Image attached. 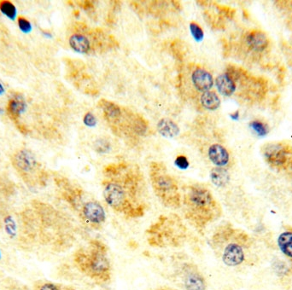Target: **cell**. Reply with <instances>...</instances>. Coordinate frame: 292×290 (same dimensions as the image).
Here are the masks:
<instances>
[{
  "mask_svg": "<svg viewBox=\"0 0 292 290\" xmlns=\"http://www.w3.org/2000/svg\"><path fill=\"white\" fill-rule=\"evenodd\" d=\"M108 180L104 183V198L118 214L130 218L143 217L147 210L144 201L142 179L134 169L125 164H113L106 167Z\"/></svg>",
  "mask_w": 292,
  "mask_h": 290,
  "instance_id": "obj_1",
  "label": "cell"
},
{
  "mask_svg": "<svg viewBox=\"0 0 292 290\" xmlns=\"http://www.w3.org/2000/svg\"><path fill=\"white\" fill-rule=\"evenodd\" d=\"M184 218L197 231H203L221 215V208L212 193L202 185L185 189L181 198Z\"/></svg>",
  "mask_w": 292,
  "mask_h": 290,
  "instance_id": "obj_2",
  "label": "cell"
},
{
  "mask_svg": "<svg viewBox=\"0 0 292 290\" xmlns=\"http://www.w3.org/2000/svg\"><path fill=\"white\" fill-rule=\"evenodd\" d=\"M73 261L81 273L97 284H108L111 280L112 267L108 249L99 240H91L86 246L77 249Z\"/></svg>",
  "mask_w": 292,
  "mask_h": 290,
  "instance_id": "obj_3",
  "label": "cell"
},
{
  "mask_svg": "<svg viewBox=\"0 0 292 290\" xmlns=\"http://www.w3.org/2000/svg\"><path fill=\"white\" fill-rule=\"evenodd\" d=\"M247 235L230 224L219 226L210 240V246L227 266H238L245 261L244 248L247 245Z\"/></svg>",
  "mask_w": 292,
  "mask_h": 290,
  "instance_id": "obj_4",
  "label": "cell"
},
{
  "mask_svg": "<svg viewBox=\"0 0 292 290\" xmlns=\"http://www.w3.org/2000/svg\"><path fill=\"white\" fill-rule=\"evenodd\" d=\"M188 230L177 215H162L146 230L147 241L155 248H178L185 243Z\"/></svg>",
  "mask_w": 292,
  "mask_h": 290,
  "instance_id": "obj_5",
  "label": "cell"
},
{
  "mask_svg": "<svg viewBox=\"0 0 292 290\" xmlns=\"http://www.w3.org/2000/svg\"><path fill=\"white\" fill-rule=\"evenodd\" d=\"M149 175L153 190L162 205L172 209L181 208L182 195L176 181L168 173L165 166L159 162H152Z\"/></svg>",
  "mask_w": 292,
  "mask_h": 290,
  "instance_id": "obj_6",
  "label": "cell"
},
{
  "mask_svg": "<svg viewBox=\"0 0 292 290\" xmlns=\"http://www.w3.org/2000/svg\"><path fill=\"white\" fill-rule=\"evenodd\" d=\"M178 277L185 290H206V280L193 263L187 262L181 265L178 270Z\"/></svg>",
  "mask_w": 292,
  "mask_h": 290,
  "instance_id": "obj_7",
  "label": "cell"
},
{
  "mask_svg": "<svg viewBox=\"0 0 292 290\" xmlns=\"http://www.w3.org/2000/svg\"><path fill=\"white\" fill-rule=\"evenodd\" d=\"M292 153L288 148L280 145H270L264 151V156L268 164L279 168H292Z\"/></svg>",
  "mask_w": 292,
  "mask_h": 290,
  "instance_id": "obj_8",
  "label": "cell"
},
{
  "mask_svg": "<svg viewBox=\"0 0 292 290\" xmlns=\"http://www.w3.org/2000/svg\"><path fill=\"white\" fill-rule=\"evenodd\" d=\"M12 164L20 174L27 175L36 168L37 161L31 152L23 149L14 155Z\"/></svg>",
  "mask_w": 292,
  "mask_h": 290,
  "instance_id": "obj_9",
  "label": "cell"
},
{
  "mask_svg": "<svg viewBox=\"0 0 292 290\" xmlns=\"http://www.w3.org/2000/svg\"><path fill=\"white\" fill-rule=\"evenodd\" d=\"M208 157L217 167H225L230 161V155L227 149L219 144L210 145L208 149Z\"/></svg>",
  "mask_w": 292,
  "mask_h": 290,
  "instance_id": "obj_10",
  "label": "cell"
},
{
  "mask_svg": "<svg viewBox=\"0 0 292 290\" xmlns=\"http://www.w3.org/2000/svg\"><path fill=\"white\" fill-rule=\"evenodd\" d=\"M192 82L197 91L209 92L213 86V77L210 72L203 69H197L192 73Z\"/></svg>",
  "mask_w": 292,
  "mask_h": 290,
  "instance_id": "obj_11",
  "label": "cell"
},
{
  "mask_svg": "<svg viewBox=\"0 0 292 290\" xmlns=\"http://www.w3.org/2000/svg\"><path fill=\"white\" fill-rule=\"evenodd\" d=\"M248 45L254 51H262L268 44L267 36L262 32L251 31L246 37Z\"/></svg>",
  "mask_w": 292,
  "mask_h": 290,
  "instance_id": "obj_12",
  "label": "cell"
},
{
  "mask_svg": "<svg viewBox=\"0 0 292 290\" xmlns=\"http://www.w3.org/2000/svg\"><path fill=\"white\" fill-rule=\"evenodd\" d=\"M216 87L219 93L229 97L233 94L236 90V84L228 73L218 76L216 79Z\"/></svg>",
  "mask_w": 292,
  "mask_h": 290,
  "instance_id": "obj_13",
  "label": "cell"
},
{
  "mask_svg": "<svg viewBox=\"0 0 292 290\" xmlns=\"http://www.w3.org/2000/svg\"><path fill=\"white\" fill-rule=\"evenodd\" d=\"M25 102L20 96L11 98L7 106V114L13 121H17L20 114L25 109Z\"/></svg>",
  "mask_w": 292,
  "mask_h": 290,
  "instance_id": "obj_14",
  "label": "cell"
},
{
  "mask_svg": "<svg viewBox=\"0 0 292 290\" xmlns=\"http://www.w3.org/2000/svg\"><path fill=\"white\" fill-rule=\"evenodd\" d=\"M157 129L161 135L165 138H175L180 133V128L173 120L162 119L157 124Z\"/></svg>",
  "mask_w": 292,
  "mask_h": 290,
  "instance_id": "obj_15",
  "label": "cell"
},
{
  "mask_svg": "<svg viewBox=\"0 0 292 290\" xmlns=\"http://www.w3.org/2000/svg\"><path fill=\"white\" fill-rule=\"evenodd\" d=\"M70 44L73 51L79 53H86L91 48L88 38L82 35H73L70 37Z\"/></svg>",
  "mask_w": 292,
  "mask_h": 290,
  "instance_id": "obj_16",
  "label": "cell"
},
{
  "mask_svg": "<svg viewBox=\"0 0 292 290\" xmlns=\"http://www.w3.org/2000/svg\"><path fill=\"white\" fill-rule=\"evenodd\" d=\"M99 106L109 120L114 121L118 120L121 115L120 108L114 103L102 99L101 101L99 102Z\"/></svg>",
  "mask_w": 292,
  "mask_h": 290,
  "instance_id": "obj_17",
  "label": "cell"
},
{
  "mask_svg": "<svg viewBox=\"0 0 292 290\" xmlns=\"http://www.w3.org/2000/svg\"><path fill=\"white\" fill-rule=\"evenodd\" d=\"M278 245L284 254L292 259V231H285L280 234Z\"/></svg>",
  "mask_w": 292,
  "mask_h": 290,
  "instance_id": "obj_18",
  "label": "cell"
},
{
  "mask_svg": "<svg viewBox=\"0 0 292 290\" xmlns=\"http://www.w3.org/2000/svg\"><path fill=\"white\" fill-rule=\"evenodd\" d=\"M211 180L214 184L218 187L225 186L230 180L228 172L224 167H216L211 171Z\"/></svg>",
  "mask_w": 292,
  "mask_h": 290,
  "instance_id": "obj_19",
  "label": "cell"
},
{
  "mask_svg": "<svg viewBox=\"0 0 292 290\" xmlns=\"http://www.w3.org/2000/svg\"><path fill=\"white\" fill-rule=\"evenodd\" d=\"M201 103L209 110H216L220 105L219 97L213 92H204L201 97Z\"/></svg>",
  "mask_w": 292,
  "mask_h": 290,
  "instance_id": "obj_20",
  "label": "cell"
},
{
  "mask_svg": "<svg viewBox=\"0 0 292 290\" xmlns=\"http://www.w3.org/2000/svg\"><path fill=\"white\" fill-rule=\"evenodd\" d=\"M0 10L4 16L11 20H15L16 16V8L10 1L0 2Z\"/></svg>",
  "mask_w": 292,
  "mask_h": 290,
  "instance_id": "obj_21",
  "label": "cell"
},
{
  "mask_svg": "<svg viewBox=\"0 0 292 290\" xmlns=\"http://www.w3.org/2000/svg\"><path fill=\"white\" fill-rule=\"evenodd\" d=\"M15 186L14 183L8 180H0V192L3 196H9L14 194Z\"/></svg>",
  "mask_w": 292,
  "mask_h": 290,
  "instance_id": "obj_22",
  "label": "cell"
},
{
  "mask_svg": "<svg viewBox=\"0 0 292 290\" xmlns=\"http://www.w3.org/2000/svg\"><path fill=\"white\" fill-rule=\"evenodd\" d=\"M250 126H251V129L254 130L255 133L260 137H264V136L267 135L268 133L267 126L260 120H253L250 124Z\"/></svg>",
  "mask_w": 292,
  "mask_h": 290,
  "instance_id": "obj_23",
  "label": "cell"
},
{
  "mask_svg": "<svg viewBox=\"0 0 292 290\" xmlns=\"http://www.w3.org/2000/svg\"><path fill=\"white\" fill-rule=\"evenodd\" d=\"M4 226H5V232H6L7 235H8L10 238H13V237L16 236V222L14 221V219H13L12 217H11L10 215L7 216V217H5V218H4Z\"/></svg>",
  "mask_w": 292,
  "mask_h": 290,
  "instance_id": "obj_24",
  "label": "cell"
},
{
  "mask_svg": "<svg viewBox=\"0 0 292 290\" xmlns=\"http://www.w3.org/2000/svg\"><path fill=\"white\" fill-rule=\"evenodd\" d=\"M190 29H191V33L195 40L197 41H201L203 40V37H204V34H203V29L198 24L195 23V22H191L190 24Z\"/></svg>",
  "mask_w": 292,
  "mask_h": 290,
  "instance_id": "obj_25",
  "label": "cell"
},
{
  "mask_svg": "<svg viewBox=\"0 0 292 290\" xmlns=\"http://www.w3.org/2000/svg\"><path fill=\"white\" fill-rule=\"evenodd\" d=\"M18 25H19V29H21V31L23 33H29L32 30V25L29 22V20L26 19L24 17H20L18 19Z\"/></svg>",
  "mask_w": 292,
  "mask_h": 290,
  "instance_id": "obj_26",
  "label": "cell"
},
{
  "mask_svg": "<svg viewBox=\"0 0 292 290\" xmlns=\"http://www.w3.org/2000/svg\"><path fill=\"white\" fill-rule=\"evenodd\" d=\"M84 123L86 124L87 126H94L97 124V120L96 118L92 113H87V114L84 117Z\"/></svg>",
  "mask_w": 292,
  "mask_h": 290,
  "instance_id": "obj_27",
  "label": "cell"
},
{
  "mask_svg": "<svg viewBox=\"0 0 292 290\" xmlns=\"http://www.w3.org/2000/svg\"><path fill=\"white\" fill-rule=\"evenodd\" d=\"M175 164L177 165L181 169H185V168H187L188 166H189V163H188L187 159L184 157V156H179L177 159H176V161H175Z\"/></svg>",
  "mask_w": 292,
  "mask_h": 290,
  "instance_id": "obj_28",
  "label": "cell"
},
{
  "mask_svg": "<svg viewBox=\"0 0 292 290\" xmlns=\"http://www.w3.org/2000/svg\"><path fill=\"white\" fill-rule=\"evenodd\" d=\"M40 290H61L58 286H57L56 284H51V283H47V284H43Z\"/></svg>",
  "mask_w": 292,
  "mask_h": 290,
  "instance_id": "obj_29",
  "label": "cell"
},
{
  "mask_svg": "<svg viewBox=\"0 0 292 290\" xmlns=\"http://www.w3.org/2000/svg\"><path fill=\"white\" fill-rule=\"evenodd\" d=\"M231 118L233 120H238L239 119V113H238V111H236L235 113L231 114Z\"/></svg>",
  "mask_w": 292,
  "mask_h": 290,
  "instance_id": "obj_30",
  "label": "cell"
},
{
  "mask_svg": "<svg viewBox=\"0 0 292 290\" xmlns=\"http://www.w3.org/2000/svg\"><path fill=\"white\" fill-rule=\"evenodd\" d=\"M152 290H176V289H173V288L170 287H159L156 288V289H154Z\"/></svg>",
  "mask_w": 292,
  "mask_h": 290,
  "instance_id": "obj_31",
  "label": "cell"
},
{
  "mask_svg": "<svg viewBox=\"0 0 292 290\" xmlns=\"http://www.w3.org/2000/svg\"><path fill=\"white\" fill-rule=\"evenodd\" d=\"M3 92H4V89H3V86L2 85V84L0 83V95L3 94Z\"/></svg>",
  "mask_w": 292,
  "mask_h": 290,
  "instance_id": "obj_32",
  "label": "cell"
},
{
  "mask_svg": "<svg viewBox=\"0 0 292 290\" xmlns=\"http://www.w3.org/2000/svg\"><path fill=\"white\" fill-rule=\"evenodd\" d=\"M0 258H1V252H0Z\"/></svg>",
  "mask_w": 292,
  "mask_h": 290,
  "instance_id": "obj_33",
  "label": "cell"
}]
</instances>
